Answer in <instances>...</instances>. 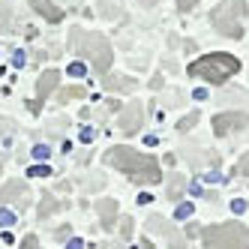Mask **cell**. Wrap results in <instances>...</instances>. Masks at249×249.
I'll return each mask as SVG.
<instances>
[{
    "instance_id": "7c38bea8",
    "label": "cell",
    "mask_w": 249,
    "mask_h": 249,
    "mask_svg": "<svg viewBox=\"0 0 249 249\" xmlns=\"http://www.w3.org/2000/svg\"><path fill=\"white\" fill-rule=\"evenodd\" d=\"M96 210L102 216V228H114V216H117V201L105 198V201H96Z\"/></svg>"
},
{
    "instance_id": "d4e9b609",
    "label": "cell",
    "mask_w": 249,
    "mask_h": 249,
    "mask_svg": "<svg viewBox=\"0 0 249 249\" xmlns=\"http://www.w3.org/2000/svg\"><path fill=\"white\" fill-rule=\"evenodd\" d=\"M69 75H72V78H81V75H84V63H72V66H69Z\"/></svg>"
},
{
    "instance_id": "7a4b0ae2",
    "label": "cell",
    "mask_w": 249,
    "mask_h": 249,
    "mask_svg": "<svg viewBox=\"0 0 249 249\" xmlns=\"http://www.w3.org/2000/svg\"><path fill=\"white\" fill-rule=\"evenodd\" d=\"M69 42H72V48H75L78 57L90 60V66L96 69V72H105V69L111 66V45H108V39H105V36H99V33L72 30V33H69Z\"/></svg>"
},
{
    "instance_id": "5bb4252c",
    "label": "cell",
    "mask_w": 249,
    "mask_h": 249,
    "mask_svg": "<svg viewBox=\"0 0 249 249\" xmlns=\"http://www.w3.org/2000/svg\"><path fill=\"white\" fill-rule=\"evenodd\" d=\"M183 177L180 174H174L171 177V183H168V201H177V198H180V192H183Z\"/></svg>"
},
{
    "instance_id": "5b68a950",
    "label": "cell",
    "mask_w": 249,
    "mask_h": 249,
    "mask_svg": "<svg viewBox=\"0 0 249 249\" xmlns=\"http://www.w3.org/2000/svg\"><path fill=\"white\" fill-rule=\"evenodd\" d=\"M243 18H246V3L243 0H222L210 15L216 33H222L228 39H240L243 36Z\"/></svg>"
},
{
    "instance_id": "d6986e66",
    "label": "cell",
    "mask_w": 249,
    "mask_h": 249,
    "mask_svg": "<svg viewBox=\"0 0 249 249\" xmlns=\"http://www.w3.org/2000/svg\"><path fill=\"white\" fill-rule=\"evenodd\" d=\"M120 237H123V240H129V237H132V219H129V216H123V219H120Z\"/></svg>"
},
{
    "instance_id": "2e32d148",
    "label": "cell",
    "mask_w": 249,
    "mask_h": 249,
    "mask_svg": "<svg viewBox=\"0 0 249 249\" xmlns=\"http://www.w3.org/2000/svg\"><path fill=\"white\" fill-rule=\"evenodd\" d=\"M57 207H60V204H57L54 198H48V195H45L42 204H39V216H42V219H48V216H51V213H54Z\"/></svg>"
},
{
    "instance_id": "ac0fdd59",
    "label": "cell",
    "mask_w": 249,
    "mask_h": 249,
    "mask_svg": "<svg viewBox=\"0 0 249 249\" xmlns=\"http://www.w3.org/2000/svg\"><path fill=\"white\" fill-rule=\"evenodd\" d=\"M81 96H84V87H69V90L60 93V102H66V99H81Z\"/></svg>"
},
{
    "instance_id": "3957f363",
    "label": "cell",
    "mask_w": 249,
    "mask_h": 249,
    "mask_svg": "<svg viewBox=\"0 0 249 249\" xmlns=\"http://www.w3.org/2000/svg\"><path fill=\"white\" fill-rule=\"evenodd\" d=\"M240 69V60L231 57V54H207V57H198L195 63H189V75L192 78H201V81H210V84H222L228 81Z\"/></svg>"
},
{
    "instance_id": "83f0119b",
    "label": "cell",
    "mask_w": 249,
    "mask_h": 249,
    "mask_svg": "<svg viewBox=\"0 0 249 249\" xmlns=\"http://www.w3.org/2000/svg\"><path fill=\"white\" fill-rule=\"evenodd\" d=\"M66 249H84V243H81V237H72V240H69V246Z\"/></svg>"
},
{
    "instance_id": "8992f818",
    "label": "cell",
    "mask_w": 249,
    "mask_h": 249,
    "mask_svg": "<svg viewBox=\"0 0 249 249\" xmlns=\"http://www.w3.org/2000/svg\"><path fill=\"white\" fill-rule=\"evenodd\" d=\"M141 120H144V105L141 102H132L120 111V132L123 135H135L141 129Z\"/></svg>"
},
{
    "instance_id": "603a6c76",
    "label": "cell",
    "mask_w": 249,
    "mask_h": 249,
    "mask_svg": "<svg viewBox=\"0 0 249 249\" xmlns=\"http://www.w3.org/2000/svg\"><path fill=\"white\" fill-rule=\"evenodd\" d=\"M36 243H39V240H36V234H27V237L21 240V249H36Z\"/></svg>"
},
{
    "instance_id": "277c9868",
    "label": "cell",
    "mask_w": 249,
    "mask_h": 249,
    "mask_svg": "<svg viewBox=\"0 0 249 249\" xmlns=\"http://www.w3.org/2000/svg\"><path fill=\"white\" fill-rule=\"evenodd\" d=\"M204 249H249V228L237 222L210 225L201 231Z\"/></svg>"
},
{
    "instance_id": "ffe728a7",
    "label": "cell",
    "mask_w": 249,
    "mask_h": 249,
    "mask_svg": "<svg viewBox=\"0 0 249 249\" xmlns=\"http://www.w3.org/2000/svg\"><path fill=\"white\" fill-rule=\"evenodd\" d=\"M0 225H3V228L15 225V213H12V210H6V207H0Z\"/></svg>"
},
{
    "instance_id": "9a60e30c",
    "label": "cell",
    "mask_w": 249,
    "mask_h": 249,
    "mask_svg": "<svg viewBox=\"0 0 249 249\" xmlns=\"http://www.w3.org/2000/svg\"><path fill=\"white\" fill-rule=\"evenodd\" d=\"M105 90H132V81L129 78H108V81H105Z\"/></svg>"
},
{
    "instance_id": "4fadbf2b",
    "label": "cell",
    "mask_w": 249,
    "mask_h": 249,
    "mask_svg": "<svg viewBox=\"0 0 249 249\" xmlns=\"http://www.w3.org/2000/svg\"><path fill=\"white\" fill-rule=\"evenodd\" d=\"M9 21H12V6L9 0H0V33L9 30Z\"/></svg>"
},
{
    "instance_id": "cb8c5ba5",
    "label": "cell",
    "mask_w": 249,
    "mask_h": 249,
    "mask_svg": "<svg viewBox=\"0 0 249 249\" xmlns=\"http://www.w3.org/2000/svg\"><path fill=\"white\" fill-rule=\"evenodd\" d=\"M237 171H240L243 177H249V153H246V156L240 159V162H237Z\"/></svg>"
},
{
    "instance_id": "ba28073f",
    "label": "cell",
    "mask_w": 249,
    "mask_h": 249,
    "mask_svg": "<svg viewBox=\"0 0 249 249\" xmlns=\"http://www.w3.org/2000/svg\"><path fill=\"white\" fill-rule=\"evenodd\" d=\"M57 81H60V72L57 69H48V72H42V78H39V84H36V102L30 105L33 111H39V105L48 99V93L57 87Z\"/></svg>"
},
{
    "instance_id": "9c48e42d",
    "label": "cell",
    "mask_w": 249,
    "mask_h": 249,
    "mask_svg": "<svg viewBox=\"0 0 249 249\" xmlns=\"http://www.w3.org/2000/svg\"><path fill=\"white\" fill-rule=\"evenodd\" d=\"M18 198V207L24 210L27 207V201H30V192H27V186L21 183V180H9L3 189H0V201H15Z\"/></svg>"
},
{
    "instance_id": "484cf974",
    "label": "cell",
    "mask_w": 249,
    "mask_h": 249,
    "mask_svg": "<svg viewBox=\"0 0 249 249\" xmlns=\"http://www.w3.org/2000/svg\"><path fill=\"white\" fill-rule=\"evenodd\" d=\"M195 3H198V0H177V9H180V12H189Z\"/></svg>"
},
{
    "instance_id": "4316f807",
    "label": "cell",
    "mask_w": 249,
    "mask_h": 249,
    "mask_svg": "<svg viewBox=\"0 0 249 249\" xmlns=\"http://www.w3.org/2000/svg\"><path fill=\"white\" fill-rule=\"evenodd\" d=\"M33 156H36V159H48V147L45 144H36V147H33Z\"/></svg>"
},
{
    "instance_id": "8fae6325",
    "label": "cell",
    "mask_w": 249,
    "mask_h": 249,
    "mask_svg": "<svg viewBox=\"0 0 249 249\" xmlns=\"http://www.w3.org/2000/svg\"><path fill=\"white\" fill-rule=\"evenodd\" d=\"M30 6L36 9L39 15L45 21H51V24H57V21H63V9H57L54 3H51V0H30Z\"/></svg>"
},
{
    "instance_id": "7402d4cb",
    "label": "cell",
    "mask_w": 249,
    "mask_h": 249,
    "mask_svg": "<svg viewBox=\"0 0 249 249\" xmlns=\"http://www.w3.org/2000/svg\"><path fill=\"white\" fill-rule=\"evenodd\" d=\"M189 213H192V204H180V207L174 210V216H177V219H186Z\"/></svg>"
},
{
    "instance_id": "52a82bcc",
    "label": "cell",
    "mask_w": 249,
    "mask_h": 249,
    "mask_svg": "<svg viewBox=\"0 0 249 249\" xmlns=\"http://www.w3.org/2000/svg\"><path fill=\"white\" fill-rule=\"evenodd\" d=\"M243 126H246V114H240V111H225V114L213 117V132L216 135H225L231 129H243Z\"/></svg>"
},
{
    "instance_id": "f1b7e54d",
    "label": "cell",
    "mask_w": 249,
    "mask_h": 249,
    "mask_svg": "<svg viewBox=\"0 0 249 249\" xmlns=\"http://www.w3.org/2000/svg\"><path fill=\"white\" fill-rule=\"evenodd\" d=\"M231 207H234V213H240V210H246V201L237 198V201H231Z\"/></svg>"
},
{
    "instance_id": "6da1fadb",
    "label": "cell",
    "mask_w": 249,
    "mask_h": 249,
    "mask_svg": "<svg viewBox=\"0 0 249 249\" xmlns=\"http://www.w3.org/2000/svg\"><path fill=\"white\" fill-rule=\"evenodd\" d=\"M108 162L114 168H120L135 183H159V180H162V171H159L156 159L147 156V153H138V150H132L126 144H123V147H111L108 150Z\"/></svg>"
},
{
    "instance_id": "30bf717a",
    "label": "cell",
    "mask_w": 249,
    "mask_h": 249,
    "mask_svg": "<svg viewBox=\"0 0 249 249\" xmlns=\"http://www.w3.org/2000/svg\"><path fill=\"white\" fill-rule=\"evenodd\" d=\"M147 225H150V231H156V234H162L165 240H171V246H174V249H183V240L174 234V228H171L162 216H150V222H147Z\"/></svg>"
},
{
    "instance_id": "e0dca14e",
    "label": "cell",
    "mask_w": 249,
    "mask_h": 249,
    "mask_svg": "<svg viewBox=\"0 0 249 249\" xmlns=\"http://www.w3.org/2000/svg\"><path fill=\"white\" fill-rule=\"evenodd\" d=\"M195 123H198V111H192V114H186L180 123H177V132H189Z\"/></svg>"
},
{
    "instance_id": "44dd1931",
    "label": "cell",
    "mask_w": 249,
    "mask_h": 249,
    "mask_svg": "<svg viewBox=\"0 0 249 249\" xmlns=\"http://www.w3.org/2000/svg\"><path fill=\"white\" fill-rule=\"evenodd\" d=\"M27 174H30V177H51V171H48L45 165H33V168H30Z\"/></svg>"
}]
</instances>
